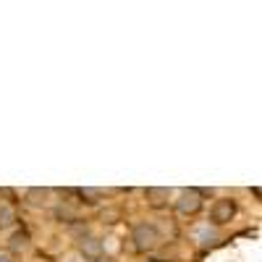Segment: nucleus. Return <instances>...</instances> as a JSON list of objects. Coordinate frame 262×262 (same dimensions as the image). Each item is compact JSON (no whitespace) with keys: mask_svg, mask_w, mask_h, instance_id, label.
I'll list each match as a JSON object with an SVG mask.
<instances>
[{"mask_svg":"<svg viewBox=\"0 0 262 262\" xmlns=\"http://www.w3.org/2000/svg\"><path fill=\"white\" fill-rule=\"evenodd\" d=\"M32 262H53V259H50V257H45V254H37Z\"/></svg>","mask_w":262,"mask_h":262,"instance_id":"nucleus-16","label":"nucleus"},{"mask_svg":"<svg viewBox=\"0 0 262 262\" xmlns=\"http://www.w3.org/2000/svg\"><path fill=\"white\" fill-rule=\"evenodd\" d=\"M168 200H170V189H160V186H149V189H144V202H147L149 207L160 210V207L168 205Z\"/></svg>","mask_w":262,"mask_h":262,"instance_id":"nucleus-6","label":"nucleus"},{"mask_svg":"<svg viewBox=\"0 0 262 262\" xmlns=\"http://www.w3.org/2000/svg\"><path fill=\"white\" fill-rule=\"evenodd\" d=\"M0 262H13V254L8 249H0Z\"/></svg>","mask_w":262,"mask_h":262,"instance_id":"nucleus-13","label":"nucleus"},{"mask_svg":"<svg viewBox=\"0 0 262 262\" xmlns=\"http://www.w3.org/2000/svg\"><path fill=\"white\" fill-rule=\"evenodd\" d=\"M79 254H81L84 259H92V262H97V259L102 257V242H100L97 236L84 233V236L79 238Z\"/></svg>","mask_w":262,"mask_h":262,"instance_id":"nucleus-4","label":"nucleus"},{"mask_svg":"<svg viewBox=\"0 0 262 262\" xmlns=\"http://www.w3.org/2000/svg\"><path fill=\"white\" fill-rule=\"evenodd\" d=\"M196 238H207V231H196ZM212 242H215V236H210V242H205V247L212 244Z\"/></svg>","mask_w":262,"mask_h":262,"instance_id":"nucleus-14","label":"nucleus"},{"mask_svg":"<svg viewBox=\"0 0 262 262\" xmlns=\"http://www.w3.org/2000/svg\"><path fill=\"white\" fill-rule=\"evenodd\" d=\"M202 196L205 194L200 189H181L179 196H176V210L181 215H196V212L202 210V205H205Z\"/></svg>","mask_w":262,"mask_h":262,"instance_id":"nucleus-2","label":"nucleus"},{"mask_svg":"<svg viewBox=\"0 0 262 262\" xmlns=\"http://www.w3.org/2000/svg\"><path fill=\"white\" fill-rule=\"evenodd\" d=\"M0 196H8V200H13L16 191H13V189H0Z\"/></svg>","mask_w":262,"mask_h":262,"instance_id":"nucleus-15","label":"nucleus"},{"mask_svg":"<svg viewBox=\"0 0 262 262\" xmlns=\"http://www.w3.org/2000/svg\"><path fill=\"white\" fill-rule=\"evenodd\" d=\"M50 196L53 191L50 189H42V186H32L24 191V202L34 210H42V207H50Z\"/></svg>","mask_w":262,"mask_h":262,"instance_id":"nucleus-5","label":"nucleus"},{"mask_svg":"<svg viewBox=\"0 0 262 262\" xmlns=\"http://www.w3.org/2000/svg\"><path fill=\"white\" fill-rule=\"evenodd\" d=\"M16 210L11 202H0V231H6V228H13L16 226Z\"/></svg>","mask_w":262,"mask_h":262,"instance_id":"nucleus-8","label":"nucleus"},{"mask_svg":"<svg viewBox=\"0 0 262 262\" xmlns=\"http://www.w3.org/2000/svg\"><path fill=\"white\" fill-rule=\"evenodd\" d=\"M131 242H134V249L147 254V252H155L163 244V236L158 231V226L152 223H137L134 231H131Z\"/></svg>","mask_w":262,"mask_h":262,"instance_id":"nucleus-1","label":"nucleus"},{"mask_svg":"<svg viewBox=\"0 0 262 262\" xmlns=\"http://www.w3.org/2000/svg\"><path fill=\"white\" fill-rule=\"evenodd\" d=\"M233 215H236V202L231 196H221V200H215V205L210 210V221L215 226H226L233 221Z\"/></svg>","mask_w":262,"mask_h":262,"instance_id":"nucleus-3","label":"nucleus"},{"mask_svg":"<svg viewBox=\"0 0 262 262\" xmlns=\"http://www.w3.org/2000/svg\"><path fill=\"white\" fill-rule=\"evenodd\" d=\"M252 194H254V196H259V200H262V189H252Z\"/></svg>","mask_w":262,"mask_h":262,"instance_id":"nucleus-18","label":"nucleus"},{"mask_svg":"<svg viewBox=\"0 0 262 262\" xmlns=\"http://www.w3.org/2000/svg\"><path fill=\"white\" fill-rule=\"evenodd\" d=\"M29 247V233L27 231H18L11 236V249H27Z\"/></svg>","mask_w":262,"mask_h":262,"instance_id":"nucleus-10","label":"nucleus"},{"mask_svg":"<svg viewBox=\"0 0 262 262\" xmlns=\"http://www.w3.org/2000/svg\"><path fill=\"white\" fill-rule=\"evenodd\" d=\"M60 262H86L79 252H66L63 257H60Z\"/></svg>","mask_w":262,"mask_h":262,"instance_id":"nucleus-11","label":"nucleus"},{"mask_svg":"<svg viewBox=\"0 0 262 262\" xmlns=\"http://www.w3.org/2000/svg\"><path fill=\"white\" fill-rule=\"evenodd\" d=\"M116 217H118V210H107L102 212V223H116Z\"/></svg>","mask_w":262,"mask_h":262,"instance_id":"nucleus-12","label":"nucleus"},{"mask_svg":"<svg viewBox=\"0 0 262 262\" xmlns=\"http://www.w3.org/2000/svg\"><path fill=\"white\" fill-rule=\"evenodd\" d=\"M53 217L58 223H76L79 221V210H74L69 202H63V205H55L53 207Z\"/></svg>","mask_w":262,"mask_h":262,"instance_id":"nucleus-7","label":"nucleus"},{"mask_svg":"<svg viewBox=\"0 0 262 262\" xmlns=\"http://www.w3.org/2000/svg\"><path fill=\"white\" fill-rule=\"evenodd\" d=\"M76 196L81 202H86V205H97L105 196V191L102 189H92V186H81V189H76Z\"/></svg>","mask_w":262,"mask_h":262,"instance_id":"nucleus-9","label":"nucleus"},{"mask_svg":"<svg viewBox=\"0 0 262 262\" xmlns=\"http://www.w3.org/2000/svg\"><path fill=\"white\" fill-rule=\"evenodd\" d=\"M97 262H116V259H113V257H105V254H102V257H100Z\"/></svg>","mask_w":262,"mask_h":262,"instance_id":"nucleus-17","label":"nucleus"}]
</instances>
